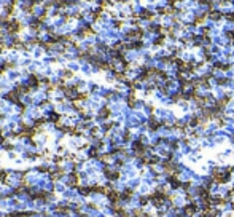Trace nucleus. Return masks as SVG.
<instances>
[{
  "label": "nucleus",
  "mask_w": 234,
  "mask_h": 217,
  "mask_svg": "<svg viewBox=\"0 0 234 217\" xmlns=\"http://www.w3.org/2000/svg\"><path fill=\"white\" fill-rule=\"evenodd\" d=\"M177 2H182V0H167V3H169V5H174Z\"/></svg>",
  "instance_id": "7"
},
{
  "label": "nucleus",
  "mask_w": 234,
  "mask_h": 217,
  "mask_svg": "<svg viewBox=\"0 0 234 217\" xmlns=\"http://www.w3.org/2000/svg\"><path fill=\"white\" fill-rule=\"evenodd\" d=\"M205 18H207V15H202V16H198V18H196V19H194V24H202V23H204V19H205Z\"/></svg>",
  "instance_id": "3"
},
{
  "label": "nucleus",
  "mask_w": 234,
  "mask_h": 217,
  "mask_svg": "<svg viewBox=\"0 0 234 217\" xmlns=\"http://www.w3.org/2000/svg\"><path fill=\"white\" fill-rule=\"evenodd\" d=\"M164 42H166V37L159 35V37H158V39L155 40V45H164Z\"/></svg>",
  "instance_id": "4"
},
{
  "label": "nucleus",
  "mask_w": 234,
  "mask_h": 217,
  "mask_svg": "<svg viewBox=\"0 0 234 217\" xmlns=\"http://www.w3.org/2000/svg\"><path fill=\"white\" fill-rule=\"evenodd\" d=\"M209 32H210V29H209V27H204V29H202V34H204V35H207Z\"/></svg>",
  "instance_id": "6"
},
{
  "label": "nucleus",
  "mask_w": 234,
  "mask_h": 217,
  "mask_svg": "<svg viewBox=\"0 0 234 217\" xmlns=\"http://www.w3.org/2000/svg\"><path fill=\"white\" fill-rule=\"evenodd\" d=\"M224 18H226L228 21H234V13H226V15H224Z\"/></svg>",
  "instance_id": "5"
},
{
  "label": "nucleus",
  "mask_w": 234,
  "mask_h": 217,
  "mask_svg": "<svg viewBox=\"0 0 234 217\" xmlns=\"http://www.w3.org/2000/svg\"><path fill=\"white\" fill-rule=\"evenodd\" d=\"M140 18H142V19H153V13L150 11V10H142V13H140Z\"/></svg>",
  "instance_id": "2"
},
{
  "label": "nucleus",
  "mask_w": 234,
  "mask_h": 217,
  "mask_svg": "<svg viewBox=\"0 0 234 217\" xmlns=\"http://www.w3.org/2000/svg\"><path fill=\"white\" fill-rule=\"evenodd\" d=\"M209 18H210V19H213V21H218V19H221V18H223V13H220L217 10H210Z\"/></svg>",
  "instance_id": "1"
}]
</instances>
